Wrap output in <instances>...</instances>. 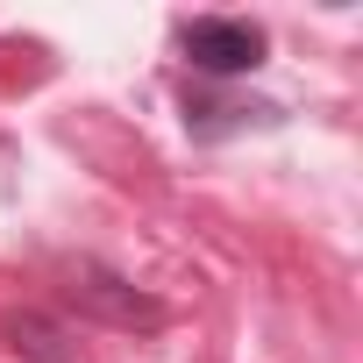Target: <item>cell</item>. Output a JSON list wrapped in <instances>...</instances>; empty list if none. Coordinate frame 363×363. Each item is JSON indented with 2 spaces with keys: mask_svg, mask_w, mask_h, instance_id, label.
<instances>
[{
  "mask_svg": "<svg viewBox=\"0 0 363 363\" xmlns=\"http://www.w3.org/2000/svg\"><path fill=\"white\" fill-rule=\"evenodd\" d=\"M186 57L214 79H242L264 65V29L228 22V15H200V22H186Z\"/></svg>",
  "mask_w": 363,
  "mask_h": 363,
  "instance_id": "1",
  "label": "cell"
},
{
  "mask_svg": "<svg viewBox=\"0 0 363 363\" xmlns=\"http://www.w3.org/2000/svg\"><path fill=\"white\" fill-rule=\"evenodd\" d=\"M72 299L93 306V313L114 320V328H164V306H157V299H135V285L107 278L100 264H79V271H72Z\"/></svg>",
  "mask_w": 363,
  "mask_h": 363,
  "instance_id": "2",
  "label": "cell"
},
{
  "mask_svg": "<svg viewBox=\"0 0 363 363\" xmlns=\"http://www.w3.org/2000/svg\"><path fill=\"white\" fill-rule=\"evenodd\" d=\"M8 342H15L22 356H36V363H72V349L57 342V328H50V320H36V313L8 320Z\"/></svg>",
  "mask_w": 363,
  "mask_h": 363,
  "instance_id": "3",
  "label": "cell"
}]
</instances>
